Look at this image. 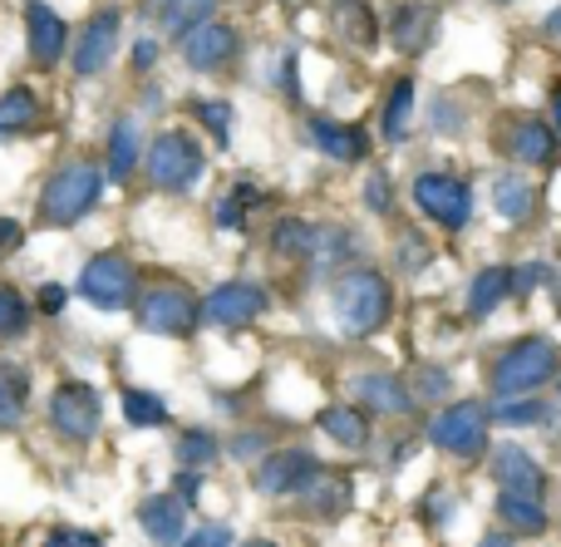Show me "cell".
Masks as SVG:
<instances>
[{
  "mask_svg": "<svg viewBox=\"0 0 561 547\" xmlns=\"http://www.w3.org/2000/svg\"><path fill=\"white\" fill-rule=\"evenodd\" d=\"M232 55H237V30H232V25L203 20V25H193V30L183 35V59H187V69H203V75H213V69H222Z\"/></svg>",
  "mask_w": 561,
  "mask_h": 547,
  "instance_id": "cell-12",
  "label": "cell"
},
{
  "mask_svg": "<svg viewBox=\"0 0 561 547\" xmlns=\"http://www.w3.org/2000/svg\"><path fill=\"white\" fill-rule=\"evenodd\" d=\"M533 203H537V193H533V183H527V178L503 173L493 183V207H497V217H503V223H527V217H533Z\"/></svg>",
  "mask_w": 561,
  "mask_h": 547,
  "instance_id": "cell-21",
  "label": "cell"
},
{
  "mask_svg": "<svg viewBox=\"0 0 561 547\" xmlns=\"http://www.w3.org/2000/svg\"><path fill=\"white\" fill-rule=\"evenodd\" d=\"M124 420L138 430H153V424H168V404L148 390H124Z\"/></svg>",
  "mask_w": 561,
  "mask_h": 547,
  "instance_id": "cell-31",
  "label": "cell"
},
{
  "mask_svg": "<svg viewBox=\"0 0 561 547\" xmlns=\"http://www.w3.org/2000/svg\"><path fill=\"white\" fill-rule=\"evenodd\" d=\"M197 489H203V479H197L193 469L178 474V499H183V503H197Z\"/></svg>",
  "mask_w": 561,
  "mask_h": 547,
  "instance_id": "cell-42",
  "label": "cell"
},
{
  "mask_svg": "<svg viewBox=\"0 0 561 547\" xmlns=\"http://www.w3.org/2000/svg\"><path fill=\"white\" fill-rule=\"evenodd\" d=\"M49 420H55V430L65 434V440L84 444L99 434V424H104V404H99V390L84 380H65L55 395H49Z\"/></svg>",
  "mask_w": 561,
  "mask_h": 547,
  "instance_id": "cell-7",
  "label": "cell"
},
{
  "mask_svg": "<svg viewBox=\"0 0 561 547\" xmlns=\"http://www.w3.org/2000/svg\"><path fill=\"white\" fill-rule=\"evenodd\" d=\"M507 404H497L493 410V420H503V424H533V420H542V404L537 400H517V395H503Z\"/></svg>",
  "mask_w": 561,
  "mask_h": 547,
  "instance_id": "cell-36",
  "label": "cell"
},
{
  "mask_svg": "<svg viewBox=\"0 0 561 547\" xmlns=\"http://www.w3.org/2000/svg\"><path fill=\"white\" fill-rule=\"evenodd\" d=\"M310 144L325 158H335V163H359V158L369 153V138L350 124H335V118H316V124H310Z\"/></svg>",
  "mask_w": 561,
  "mask_h": 547,
  "instance_id": "cell-18",
  "label": "cell"
},
{
  "mask_svg": "<svg viewBox=\"0 0 561 547\" xmlns=\"http://www.w3.org/2000/svg\"><path fill=\"white\" fill-rule=\"evenodd\" d=\"M148 178H153L163 193H187V187L203 178V148L193 134H158L148 148Z\"/></svg>",
  "mask_w": 561,
  "mask_h": 547,
  "instance_id": "cell-6",
  "label": "cell"
},
{
  "mask_svg": "<svg viewBox=\"0 0 561 547\" xmlns=\"http://www.w3.org/2000/svg\"><path fill=\"white\" fill-rule=\"evenodd\" d=\"M30 331V306L25 296L15 292V286H0V335L5 341H15V335Z\"/></svg>",
  "mask_w": 561,
  "mask_h": 547,
  "instance_id": "cell-32",
  "label": "cell"
},
{
  "mask_svg": "<svg viewBox=\"0 0 561 547\" xmlns=\"http://www.w3.org/2000/svg\"><path fill=\"white\" fill-rule=\"evenodd\" d=\"M428 440L454 459H478L488 449V410L483 404H448L444 414H434Z\"/></svg>",
  "mask_w": 561,
  "mask_h": 547,
  "instance_id": "cell-8",
  "label": "cell"
},
{
  "mask_svg": "<svg viewBox=\"0 0 561 547\" xmlns=\"http://www.w3.org/2000/svg\"><path fill=\"white\" fill-rule=\"evenodd\" d=\"M414 203L424 207L428 223L448 227V232L468 227V217H473V193H468V183H458V178H448V173H424L419 178Z\"/></svg>",
  "mask_w": 561,
  "mask_h": 547,
  "instance_id": "cell-9",
  "label": "cell"
},
{
  "mask_svg": "<svg viewBox=\"0 0 561 547\" xmlns=\"http://www.w3.org/2000/svg\"><path fill=\"white\" fill-rule=\"evenodd\" d=\"M79 296H84L89 306H99V311H124V306H134V296H138L134 262L118 252L89 257L84 272H79Z\"/></svg>",
  "mask_w": 561,
  "mask_h": 547,
  "instance_id": "cell-5",
  "label": "cell"
},
{
  "mask_svg": "<svg viewBox=\"0 0 561 547\" xmlns=\"http://www.w3.org/2000/svg\"><path fill=\"white\" fill-rule=\"evenodd\" d=\"M389 311H394V292L379 272H350L340 276L335 286V321L345 335H375L379 326H389Z\"/></svg>",
  "mask_w": 561,
  "mask_h": 547,
  "instance_id": "cell-1",
  "label": "cell"
},
{
  "mask_svg": "<svg viewBox=\"0 0 561 547\" xmlns=\"http://www.w3.org/2000/svg\"><path fill=\"white\" fill-rule=\"evenodd\" d=\"M187 543H193V547H227V543H232V533H227V528H197Z\"/></svg>",
  "mask_w": 561,
  "mask_h": 547,
  "instance_id": "cell-41",
  "label": "cell"
},
{
  "mask_svg": "<svg viewBox=\"0 0 561 547\" xmlns=\"http://www.w3.org/2000/svg\"><path fill=\"white\" fill-rule=\"evenodd\" d=\"M493 479L503 483V489H513V493H527V499H542V493H547V474H542V464H537L527 449H517V444L497 449V459H493Z\"/></svg>",
  "mask_w": 561,
  "mask_h": 547,
  "instance_id": "cell-15",
  "label": "cell"
},
{
  "mask_svg": "<svg viewBox=\"0 0 561 547\" xmlns=\"http://www.w3.org/2000/svg\"><path fill=\"white\" fill-rule=\"evenodd\" d=\"M217 459V440H213V434H183V444H178V464H183V469H197V464H203V469H207V464H213Z\"/></svg>",
  "mask_w": 561,
  "mask_h": 547,
  "instance_id": "cell-34",
  "label": "cell"
},
{
  "mask_svg": "<svg viewBox=\"0 0 561 547\" xmlns=\"http://www.w3.org/2000/svg\"><path fill=\"white\" fill-rule=\"evenodd\" d=\"M114 55H118V10H99L84 25V35H79L75 69L79 75H99V69H108Z\"/></svg>",
  "mask_w": 561,
  "mask_h": 547,
  "instance_id": "cell-13",
  "label": "cell"
},
{
  "mask_svg": "<svg viewBox=\"0 0 561 547\" xmlns=\"http://www.w3.org/2000/svg\"><path fill=\"white\" fill-rule=\"evenodd\" d=\"M99 193H104V173H99L94 163H84V158H75V163H65L45 183V193H39V217H45L49 227H75L84 213H94Z\"/></svg>",
  "mask_w": 561,
  "mask_h": 547,
  "instance_id": "cell-2",
  "label": "cell"
},
{
  "mask_svg": "<svg viewBox=\"0 0 561 547\" xmlns=\"http://www.w3.org/2000/svg\"><path fill=\"white\" fill-rule=\"evenodd\" d=\"M266 306H272V296L256 282H227L203 296V321L222 326V331H237V326H252L256 316H266Z\"/></svg>",
  "mask_w": 561,
  "mask_h": 547,
  "instance_id": "cell-10",
  "label": "cell"
},
{
  "mask_svg": "<svg viewBox=\"0 0 561 547\" xmlns=\"http://www.w3.org/2000/svg\"><path fill=\"white\" fill-rule=\"evenodd\" d=\"M39 306H45V311L55 316L59 306H65V292H59V286H45V292H39Z\"/></svg>",
  "mask_w": 561,
  "mask_h": 547,
  "instance_id": "cell-44",
  "label": "cell"
},
{
  "mask_svg": "<svg viewBox=\"0 0 561 547\" xmlns=\"http://www.w3.org/2000/svg\"><path fill=\"white\" fill-rule=\"evenodd\" d=\"M409 118H414V79H399L389 89V104H385V138L399 144L409 134Z\"/></svg>",
  "mask_w": 561,
  "mask_h": 547,
  "instance_id": "cell-28",
  "label": "cell"
},
{
  "mask_svg": "<svg viewBox=\"0 0 561 547\" xmlns=\"http://www.w3.org/2000/svg\"><path fill=\"white\" fill-rule=\"evenodd\" d=\"M153 59H158V45H153V39H138V45H134V65H138V69H148Z\"/></svg>",
  "mask_w": 561,
  "mask_h": 547,
  "instance_id": "cell-43",
  "label": "cell"
},
{
  "mask_svg": "<svg viewBox=\"0 0 561 547\" xmlns=\"http://www.w3.org/2000/svg\"><path fill=\"white\" fill-rule=\"evenodd\" d=\"M513 296V266H488V272L473 276V292H468V311L473 316H488Z\"/></svg>",
  "mask_w": 561,
  "mask_h": 547,
  "instance_id": "cell-22",
  "label": "cell"
},
{
  "mask_svg": "<svg viewBox=\"0 0 561 547\" xmlns=\"http://www.w3.org/2000/svg\"><path fill=\"white\" fill-rule=\"evenodd\" d=\"M320 474L316 454L306 449H276L262 459V469H256V489L266 493V499H280V493H300L310 489V479Z\"/></svg>",
  "mask_w": 561,
  "mask_h": 547,
  "instance_id": "cell-11",
  "label": "cell"
},
{
  "mask_svg": "<svg viewBox=\"0 0 561 547\" xmlns=\"http://www.w3.org/2000/svg\"><path fill=\"white\" fill-rule=\"evenodd\" d=\"M242 203H247L242 193L222 197V203H217V227H227V232H237V227H242Z\"/></svg>",
  "mask_w": 561,
  "mask_h": 547,
  "instance_id": "cell-37",
  "label": "cell"
},
{
  "mask_svg": "<svg viewBox=\"0 0 561 547\" xmlns=\"http://www.w3.org/2000/svg\"><path fill=\"white\" fill-rule=\"evenodd\" d=\"M547 276H552L547 266H517V272H513V292H533V286L547 282Z\"/></svg>",
  "mask_w": 561,
  "mask_h": 547,
  "instance_id": "cell-40",
  "label": "cell"
},
{
  "mask_svg": "<svg viewBox=\"0 0 561 547\" xmlns=\"http://www.w3.org/2000/svg\"><path fill=\"white\" fill-rule=\"evenodd\" d=\"M320 430L335 444H345V449H365L369 444V420L359 414V404H330V410H320Z\"/></svg>",
  "mask_w": 561,
  "mask_h": 547,
  "instance_id": "cell-20",
  "label": "cell"
},
{
  "mask_svg": "<svg viewBox=\"0 0 561 547\" xmlns=\"http://www.w3.org/2000/svg\"><path fill=\"white\" fill-rule=\"evenodd\" d=\"M55 543H84L89 547V543H99V538H94V533H55Z\"/></svg>",
  "mask_w": 561,
  "mask_h": 547,
  "instance_id": "cell-46",
  "label": "cell"
},
{
  "mask_svg": "<svg viewBox=\"0 0 561 547\" xmlns=\"http://www.w3.org/2000/svg\"><path fill=\"white\" fill-rule=\"evenodd\" d=\"M262 449V434H247V440H237V454H256Z\"/></svg>",
  "mask_w": 561,
  "mask_h": 547,
  "instance_id": "cell-47",
  "label": "cell"
},
{
  "mask_svg": "<svg viewBox=\"0 0 561 547\" xmlns=\"http://www.w3.org/2000/svg\"><path fill=\"white\" fill-rule=\"evenodd\" d=\"M197 321H203V301L178 282L153 286V292H144V301H138V326H144L148 335L187 341V335L197 331Z\"/></svg>",
  "mask_w": 561,
  "mask_h": 547,
  "instance_id": "cell-4",
  "label": "cell"
},
{
  "mask_svg": "<svg viewBox=\"0 0 561 547\" xmlns=\"http://www.w3.org/2000/svg\"><path fill=\"white\" fill-rule=\"evenodd\" d=\"M513 153H517V163H552V153H557V128L537 124V118L517 124V134H513Z\"/></svg>",
  "mask_w": 561,
  "mask_h": 547,
  "instance_id": "cell-26",
  "label": "cell"
},
{
  "mask_svg": "<svg viewBox=\"0 0 561 547\" xmlns=\"http://www.w3.org/2000/svg\"><path fill=\"white\" fill-rule=\"evenodd\" d=\"M138 523H144V533L158 543H183L187 538V503L178 499V493H153V499L138 503Z\"/></svg>",
  "mask_w": 561,
  "mask_h": 547,
  "instance_id": "cell-16",
  "label": "cell"
},
{
  "mask_svg": "<svg viewBox=\"0 0 561 547\" xmlns=\"http://www.w3.org/2000/svg\"><path fill=\"white\" fill-rule=\"evenodd\" d=\"M557 365H561L557 345L547 341V335H527V341L507 345V351L497 355L493 390H497V395H527V390H537V385L552 380Z\"/></svg>",
  "mask_w": 561,
  "mask_h": 547,
  "instance_id": "cell-3",
  "label": "cell"
},
{
  "mask_svg": "<svg viewBox=\"0 0 561 547\" xmlns=\"http://www.w3.org/2000/svg\"><path fill=\"white\" fill-rule=\"evenodd\" d=\"M138 168V124L134 118H118L114 134H108V178L114 183H128Z\"/></svg>",
  "mask_w": 561,
  "mask_h": 547,
  "instance_id": "cell-25",
  "label": "cell"
},
{
  "mask_svg": "<svg viewBox=\"0 0 561 547\" xmlns=\"http://www.w3.org/2000/svg\"><path fill=\"white\" fill-rule=\"evenodd\" d=\"M497 513H503V523H513L517 533H542V528H547L542 499H527V493L503 489V493H497Z\"/></svg>",
  "mask_w": 561,
  "mask_h": 547,
  "instance_id": "cell-27",
  "label": "cell"
},
{
  "mask_svg": "<svg viewBox=\"0 0 561 547\" xmlns=\"http://www.w3.org/2000/svg\"><path fill=\"white\" fill-rule=\"evenodd\" d=\"M340 30H345L350 45L375 49V20H369L365 0H340Z\"/></svg>",
  "mask_w": 561,
  "mask_h": 547,
  "instance_id": "cell-30",
  "label": "cell"
},
{
  "mask_svg": "<svg viewBox=\"0 0 561 547\" xmlns=\"http://www.w3.org/2000/svg\"><path fill=\"white\" fill-rule=\"evenodd\" d=\"M25 30H30V59H35V65L49 69V65H59V59H65L69 30H65V20L45 5V0H35V5L25 10Z\"/></svg>",
  "mask_w": 561,
  "mask_h": 547,
  "instance_id": "cell-14",
  "label": "cell"
},
{
  "mask_svg": "<svg viewBox=\"0 0 561 547\" xmlns=\"http://www.w3.org/2000/svg\"><path fill=\"white\" fill-rule=\"evenodd\" d=\"M552 128H557V138H561V89L552 94Z\"/></svg>",
  "mask_w": 561,
  "mask_h": 547,
  "instance_id": "cell-48",
  "label": "cell"
},
{
  "mask_svg": "<svg viewBox=\"0 0 561 547\" xmlns=\"http://www.w3.org/2000/svg\"><path fill=\"white\" fill-rule=\"evenodd\" d=\"M355 400L365 404V410H375V414H409V410H414V395L399 385V375H385V371L359 375V380H355Z\"/></svg>",
  "mask_w": 561,
  "mask_h": 547,
  "instance_id": "cell-17",
  "label": "cell"
},
{
  "mask_svg": "<svg viewBox=\"0 0 561 547\" xmlns=\"http://www.w3.org/2000/svg\"><path fill=\"white\" fill-rule=\"evenodd\" d=\"M428 35H434V10H424V5H399L394 10V45L404 49V55H424Z\"/></svg>",
  "mask_w": 561,
  "mask_h": 547,
  "instance_id": "cell-24",
  "label": "cell"
},
{
  "mask_svg": "<svg viewBox=\"0 0 561 547\" xmlns=\"http://www.w3.org/2000/svg\"><path fill=\"white\" fill-rule=\"evenodd\" d=\"M20 242H25V227L10 223V217H0V257H10Z\"/></svg>",
  "mask_w": 561,
  "mask_h": 547,
  "instance_id": "cell-39",
  "label": "cell"
},
{
  "mask_svg": "<svg viewBox=\"0 0 561 547\" xmlns=\"http://www.w3.org/2000/svg\"><path fill=\"white\" fill-rule=\"evenodd\" d=\"M272 242L280 247V252H316V227L306 223H280L272 232Z\"/></svg>",
  "mask_w": 561,
  "mask_h": 547,
  "instance_id": "cell-35",
  "label": "cell"
},
{
  "mask_svg": "<svg viewBox=\"0 0 561 547\" xmlns=\"http://www.w3.org/2000/svg\"><path fill=\"white\" fill-rule=\"evenodd\" d=\"M193 114L197 118H203V124L207 128H213V138H217V144H232V109H227V104H217V99H197V104H193Z\"/></svg>",
  "mask_w": 561,
  "mask_h": 547,
  "instance_id": "cell-33",
  "label": "cell"
},
{
  "mask_svg": "<svg viewBox=\"0 0 561 547\" xmlns=\"http://www.w3.org/2000/svg\"><path fill=\"white\" fill-rule=\"evenodd\" d=\"M35 118H39V99L30 94L25 84H15V89H5V94H0V138L30 134V128H35Z\"/></svg>",
  "mask_w": 561,
  "mask_h": 547,
  "instance_id": "cell-23",
  "label": "cell"
},
{
  "mask_svg": "<svg viewBox=\"0 0 561 547\" xmlns=\"http://www.w3.org/2000/svg\"><path fill=\"white\" fill-rule=\"evenodd\" d=\"M25 404H30V371L15 361H0V434L20 430Z\"/></svg>",
  "mask_w": 561,
  "mask_h": 547,
  "instance_id": "cell-19",
  "label": "cell"
},
{
  "mask_svg": "<svg viewBox=\"0 0 561 547\" xmlns=\"http://www.w3.org/2000/svg\"><path fill=\"white\" fill-rule=\"evenodd\" d=\"M547 30H552V35H561V10H557L552 20H547Z\"/></svg>",
  "mask_w": 561,
  "mask_h": 547,
  "instance_id": "cell-49",
  "label": "cell"
},
{
  "mask_svg": "<svg viewBox=\"0 0 561 547\" xmlns=\"http://www.w3.org/2000/svg\"><path fill=\"white\" fill-rule=\"evenodd\" d=\"M217 0H163V30L168 35H187L193 25L213 20Z\"/></svg>",
  "mask_w": 561,
  "mask_h": 547,
  "instance_id": "cell-29",
  "label": "cell"
},
{
  "mask_svg": "<svg viewBox=\"0 0 561 547\" xmlns=\"http://www.w3.org/2000/svg\"><path fill=\"white\" fill-rule=\"evenodd\" d=\"M424 390H438V395H444V390H448V375H444V371H428V375H424Z\"/></svg>",
  "mask_w": 561,
  "mask_h": 547,
  "instance_id": "cell-45",
  "label": "cell"
},
{
  "mask_svg": "<svg viewBox=\"0 0 561 547\" xmlns=\"http://www.w3.org/2000/svg\"><path fill=\"white\" fill-rule=\"evenodd\" d=\"M365 197H369V213H389V183H385V173H369Z\"/></svg>",
  "mask_w": 561,
  "mask_h": 547,
  "instance_id": "cell-38",
  "label": "cell"
}]
</instances>
